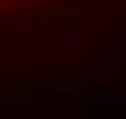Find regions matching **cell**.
I'll use <instances>...</instances> for the list:
<instances>
[{
	"label": "cell",
	"instance_id": "1",
	"mask_svg": "<svg viewBox=\"0 0 126 119\" xmlns=\"http://www.w3.org/2000/svg\"><path fill=\"white\" fill-rule=\"evenodd\" d=\"M93 113H106V119H126V86H100V93H93Z\"/></svg>",
	"mask_w": 126,
	"mask_h": 119
}]
</instances>
